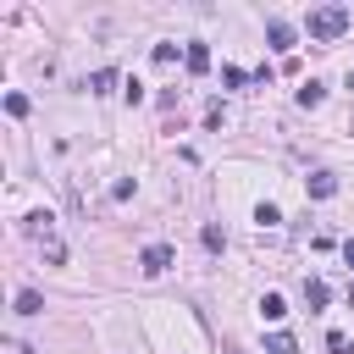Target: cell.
Listing matches in <instances>:
<instances>
[{"instance_id":"1","label":"cell","mask_w":354,"mask_h":354,"mask_svg":"<svg viewBox=\"0 0 354 354\" xmlns=\"http://www.w3.org/2000/svg\"><path fill=\"white\" fill-rule=\"evenodd\" d=\"M348 22H354V11H348V6H315V11L304 17V33H310V39H321V44H332L337 33H348Z\"/></svg>"},{"instance_id":"2","label":"cell","mask_w":354,"mask_h":354,"mask_svg":"<svg viewBox=\"0 0 354 354\" xmlns=\"http://www.w3.org/2000/svg\"><path fill=\"white\" fill-rule=\"evenodd\" d=\"M171 260H177V249H171V243H149V249L138 254V266H144V277H160V271H166Z\"/></svg>"},{"instance_id":"3","label":"cell","mask_w":354,"mask_h":354,"mask_svg":"<svg viewBox=\"0 0 354 354\" xmlns=\"http://www.w3.org/2000/svg\"><path fill=\"white\" fill-rule=\"evenodd\" d=\"M266 39H271V50H282V55L293 50V28H288L282 17H271V22H266Z\"/></svg>"},{"instance_id":"4","label":"cell","mask_w":354,"mask_h":354,"mask_svg":"<svg viewBox=\"0 0 354 354\" xmlns=\"http://www.w3.org/2000/svg\"><path fill=\"white\" fill-rule=\"evenodd\" d=\"M332 194H337V177L332 171H315L310 177V199H332Z\"/></svg>"},{"instance_id":"5","label":"cell","mask_w":354,"mask_h":354,"mask_svg":"<svg viewBox=\"0 0 354 354\" xmlns=\"http://www.w3.org/2000/svg\"><path fill=\"white\" fill-rule=\"evenodd\" d=\"M321 100H326V88H321L315 77H310V83H299V105H304V111H315Z\"/></svg>"},{"instance_id":"6","label":"cell","mask_w":354,"mask_h":354,"mask_svg":"<svg viewBox=\"0 0 354 354\" xmlns=\"http://www.w3.org/2000/svg\"><path fill=\"white\" fill-rule=\"evenodd\" d=\"M326 299H332V293H326V282H315V277H304V304H310V310H321Z\"/></svg>"},{"instance_id":"7","label":"cell","mask_w":354,"mask_h":354,"mask_svg":"<svg viewBox=\"0 0 354 354\" xmlns=\"http://www.w3.org/2000/svg\"><path fill=\"white\" fill-rule=\"evenodd\" d=\"M17 315H44V299H39L33 288H22V293H17Z\"/></svg>"},{"instance_id":"8","label":"cell","mask_w":354,"mask_h":354,"mask_svg":"<svg viewBox=\"0 0 354 354\" xmlns=\"http://www.w3.org/2000/svg\"><path fill=\"white\" fill-rule=\"evenodd\" d=\"M183 61H188V72H205V66H210V50H205V44H188Z\"/></svg>"},{"instance_id":"9","label":"cell","mask_w":354,"mask_h":354,"mask_svg":"<svg viewBox=\"0 0 354 354\" xmlns=\"http://www.w3.org/2000/svg\"><path fill=\"white\" fill-rule=\"evenodd\" d=\"M260 315H266V321H282V315H288L282 293H266V299H260Z\"/></svg>"},{"instance_id":"10","label":"cell","mask_w":354,"mask_h":354,"mask_svg":"<svg viewBox=\"0 0 354 354\" xmlns=\"http://www.w3.org/2000/svg\"><path fill=\"white\" fill-rule=\"evenodd\" d=\"M266 354H299V343H293L288 332H271V337H266Z\"/></svg>"},{"instance_id":"11","label":"cell","mask_w":354,"mask_h":354,"mask_svg":"<svg viewBox=\"0 0 354 354\" xmlns=\"http://www.w3.org/2000/svg\"><path fill=\"white\" fill-rule=\"evenodd\" d=\"M111 83H116V72H111V66H100V72H94V77H88V94H105V88H111Z\"/></svg>"},{"instance_id":"12","label":"cell","mask_w":354,"mask_h":354,"mask_svg":"<svg viewBox=\"0 0 354 354\" xmlns=\"http://www.w3.org/2000/svg\"><path fill=\"white\" fill-rule=\"evenodd\" d=\"M221 83H227V88H243L249 72H243V66H221Z\"/></svg>"},{"instance_id":"13","label":"cell","mask_w":354,"mask_h":354,"mask_svg":"<svg viewBox=\"0 0 354 354\" xmlns=\"http://www.w3.org/2000/svg\"><path fill=\"white\" fill-rule=\"evenodd\" d=\"M254 221H260V227H277V221H282V210H277V205H260V210H254Z\"/></svg>"},{"instance_id":"14","label":"cell","mask_w":354,"mask_h":354,"mask_svg":"<svg viewBox=\"0 0 354 354\" xmlns=\"http://www.w3.org/2000/svg\"><path fill=\"white\" fill-rule=\"evenodd\" d=\"M205 249H216V254H221V249H227V232H221V227H205Z\"/></svg>"},{"instance_id":"15","label":"cell","mask_w":354,"mask_h":354,"mask_svg":"<svg viewBox=\"0 0 354 354\" xmlns=\"http://www.w3.org/2000/svg\"><path fill=\"white\" fill-rule=\"evenodd\" d=\"M326 348H332V354H354V343H348L343 332H326Z\"/></svg>"},{"instance_id":"16","label":"cell","mask_w":354,"mask_h":354,"mask_svg":"<svg viewBox=\"0 0 354 354\" xmlns=\"http://www.w3.org/2000/svg\"><path fill=\"white\" fill-rule=\"evenodd\" d=\"M122 94H127V105H144V83H138V77H127V88H122Z\"/></svg>"},{"instance_id":"17","label":"cell","mask_w":354,"mask_h":354,"mask_svg":"<svg viewBox=\"0 0 354 354\" xmlns=\"http://www.w3.org/2000/svg\"><path fill=\"white\" fill-rule=\"evenodd\" d=\"M6 111L11 116H28V94H6Z\"/></svg>"},{"instance_id":"18","label":"cell","mask_w":354,"mask_h":354,"mask_svg":"<svg viewBox=\"0 0 354 354\" xmlns=\"http://www.w3.org/2000/svg\"><path fill=\"white\" fill-rule=\"evenodd\" d=\"M343 260H348V266H354V238H348V243H343Z\"/></svg>"}]
</instances>
